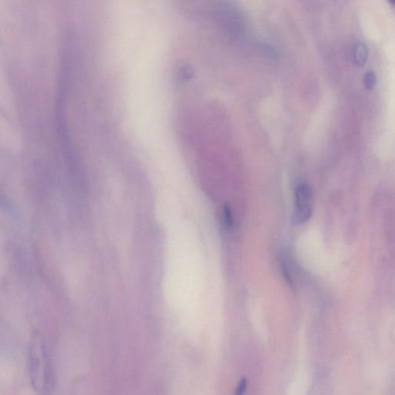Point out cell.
Returning a JSON list of instances; mask_svg holds the SVG:
<instances>
[{
    "instance_id": "obj_1",
    "label": "cell",
    "mask_w": 395,
    "mask_h": 395,
    "mask_svg": "<svg viewBox=\"0 0 395 395\" xmlns=\"http://www.w3.org/2000/svg\"><path fill=\"white\" fill-rule=\"evenodd\" d=\"M28 368L33 388L40 395H49L53 388V368L47 347L40 333L32 335L29 344Z\"/></svg>"
},
{
    "instance_id": "obj_2",
    "label": "cell",
    "mask_w": 395,
    "mask_h": 395,
    "mask_svg": "<svg viewBox=\"0 0 395 395\" xmlns=\"http://www.w3.org/2000/svg\"><path fill=\"white\" fill-rule=\"evenodd\" d=\"M313 188L307 183H299L294 189L293 222L296 224L307 222L313 214Z\"/></svg>"
},
{
    "instance_id": "obj_3",
    "label": "cell",
    "mask_w": 395,
    "mask_h": 395,
    "mask_svg": "<svg viewBox=\"0 0 395 395\" xmlns=\"http://www.w3.org/2000/svg\"><path fill=\"white\" fill-rule=\"evenodd\" d=\"M368 57V48L363 42L355 43L352 48V58L357 66H362Z\"/></svg>"
},
{
    "instance_id": "obj_4",
    "label": "cell",
    "mask_w": 395,
    "mask_h": 395,
    "mask_svg": "<svg viewBox=\"0 0 395 395\" xmlns=\"http://www.w3.org/2000/svg\"><path fill=\"white\" fill-rule=\"evenodd\" d=\"M377 83V77L372 71H368L364 76V84L367 90H372Z\"/></svg>"
},
{
    "instance_id": "obj_5",
    "label": "cell",
    "mask_w": 395,
    "mask_h": 395,
    "mask_svg": "<svg viewBox=\"0 0 395 395\" xmlns=\"http://www.w3.org/2000/svg\"><path fill=\"white\" fill-rule=\"evenodd\" d=\"M225 222L228 227H232L233 225V218L229 206H226L225 208Z\"/></svg>"
},
{
    "instance_id": "obj_6",
    "label": "cell",
    "mask_w": 395,
    "mask_h": 395,
    "mask_svg": "<svg viewBox=\"0 0 395 395\" xmlns=\"http://www.w3.org/2000/svg\"><path fill=\"white\" fill-rule=\"evenodd\" d=\"M247 388V381L245 379L241 380L236 389V395H243Z\"/></svg>"
}]
</instances>
